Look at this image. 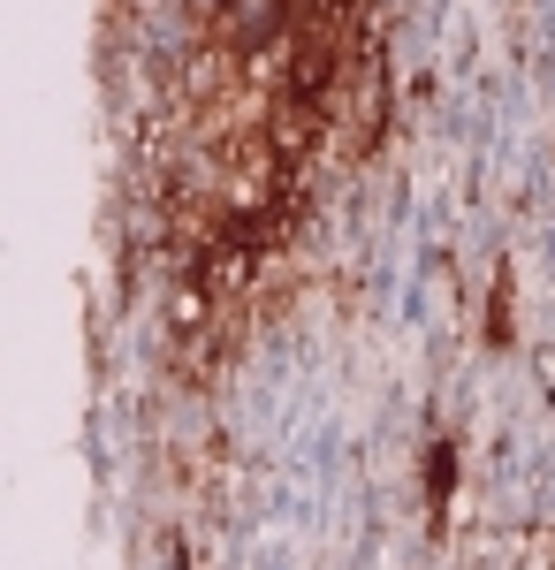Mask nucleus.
I'll return each instance as SVG.
<instances>
[{
    "instance_id": "obj_1",
    "label": "nucleus",
    "mask_w": 555,
    "mask_h": 570,
    "mask_svg": "<svg viewBox=\"0 0 555 570\" xmlns=\"http://www.w3.org/2000/svg\"><path fill=\"white\" fill-rule=\"evenodd\" d=\"M221 46L228 53H266V46L290 31V0H221Z\"/></svg>"
},
{
    "instance_id": "obj_2",
    "label": "nucleus",
    "mask_w": 555,
    "mask_h": 570,
    "mask_svg": "<svg viewBox=\"0 0 555 570\" xmlns=\"http://www.w3.org/2000/svg\"><path fill=\"white\" fill-rule=\"evenodd\" d=\"M252 570H290V563H282V548H266V556H259Z\"/></svg>"
}]
</instances>
